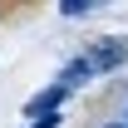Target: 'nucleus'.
Returning <instances> with one entry per match:
<instances>
[{
  "instance_id": "f257e3e1",
  "label": "nucleus",
  "mask_w": 128,
  "mask_h": 128,
  "mask_svg": "<svg viewBox=\"0 0 128 128\" xmlns=\"http://www.w3.org/2000/svg\"><path fill=\"white\" fill-rule=\"evenodd\" d=\"M128 49L118 44V40H104V44H94V54H89V69H113V64H123Z\"/></svg>"
},
{
  "instance_id": "f03ea898",
  "label": "nucleus",
  "mask_w": 128,
  "mask_h": 128,
  "mask_svg": "<svg viewBox=\"0 0 128 128\" xmlns=\"http://www.w3.org/2000/svg\"><path fill=\"white\" fill-rule=\"evenodd\" d=\"M94 79V69H89V59H74V64H64V74H59V94H69V89H79V84H89Z\"/></svg>"
},
{
  "instance_id": "7ed1b4c3",
  "label": "nucleus",
  "mask_w": 128,
  "mask_h": 128,
  "mask_svg": "<svg viewBox=\"0 0 128 128\" xmlns=\"http://www.w3.org/2000/svg\"><path fill=\"white\" fill-rule=\"evenodd\" d=\"M30 128H59V118H54V113H49V118H34Z\"/></svg>"
},
{
  "instance_id": "20e7f679",
  "label": "nucleus",
  "mask_w": 128,
  "mask_h": 128,
  "mask_svg": "<svg viewBox=\"0 0 128 128\" xmlns=\"http://www.w3.org/2000/svg\"><path fill=\"white\" fill-rule=\"evenodd\" d=\"M123 128H128V123H123Z\"/></svg>"
}]
</instances>
